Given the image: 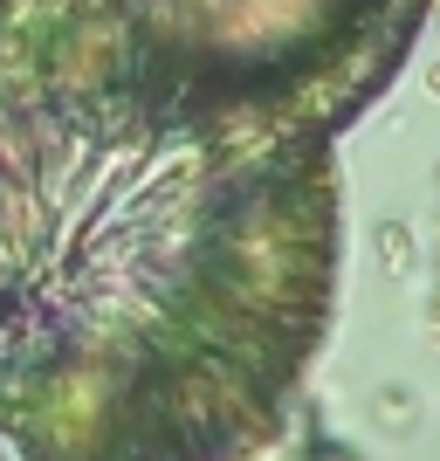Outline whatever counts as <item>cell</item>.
Instances as JSON below:
<instances>
[{
    "label": "cell",
    "instance_id": "6da1fadb",
    "mask_svg": "<svg viewBox=\"0 0 440 461\" xmlns=\"http://www.w3.org/2000/svg\"><path fill=\"white\" fill-rule=\"evenodd\" d=\"M337 249V138L200 96L96 0H0V455L241 461Z\"/></svg>",
    "mask_w": 440,
    "mask_h": 461
},
{
    "label": "cell",
    "instance_id": "7a4b0ae2",
    "mask_svg": "<svg viewBox=\"0 0 440 461\" xmlns=\"http://www.w3.org/2000/svg\"><path fill=\"white\" fill-rule=\"evenodd\" d=\"M124 35L234 111L345 138L406 69L434 0H96Z\"/></svg>",
    "mask_w": 440,
    "mask_h": 461
},
{
    "label": "cell",
    "instance_id": "3957f363",
    "mask_svg": "<svg viewBox=\"0 0 440 461\" xmlns=\"http://www.w3.org/2000/svg\"><path fill=\"white\" fill-rule=\"evenodd\" d=\"M310 461H358V455H345V447H317Z\"/></svg>",
    "mask_w": 440,
    "mask_h": 461
}]
</instances>
